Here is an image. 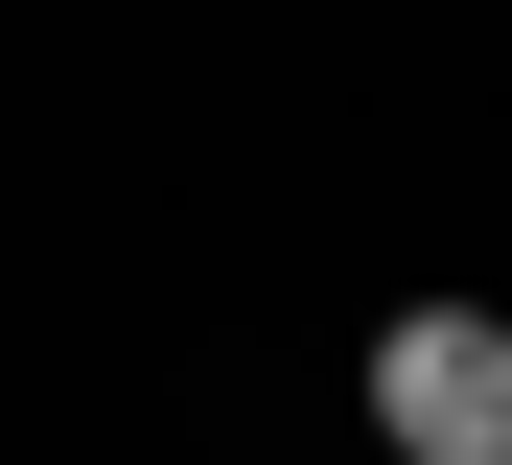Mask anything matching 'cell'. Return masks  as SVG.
I'll use <instances>...</instances> for the list:
<instances>
[{"mask_svg":"<svg viewBox=\"0 0 512 465\" xmlns=\"http://www.w3.org/2000/svg\"><path fill=\"white\" fill-rule=\"evenodd\" d=\"M373 442H396V465H512V326H489V303L373 326Z\"/></svg>","mask_w":512,"mask_h":465,"instance_id":"6da1fadb","label":"cell"}]
</instances>
